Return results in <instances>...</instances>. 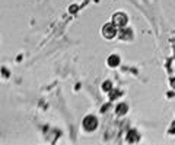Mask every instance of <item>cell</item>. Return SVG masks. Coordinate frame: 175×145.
<instances>
[{"label":"cell","instance_id":"cell-3","mask_svg":"<svg viewBox=\"0 0 175 145\" xmlns=\"http://www.w3.org/2000/svg\"><path fill=\"white\" fill-rule=\"evenodd\" d=\"M96 126H98V119L93 115H89V116H86L83 119V128H85V131L92 132V131L96 129Z\"/></svg>","mask_w":175,"mask_h":145},{"label":"cell","instance_id":"cell-5","mask_svg":"<svg viewBox=\"0 0 175 145\" xmlns=\"http://www.w3.org/2000/svg\"><path fill=\"white\" fill-rule=\"evenodd\" d=\"M120 61H121L120 57H118L117 54H112V55L108 58V65H110V67H117V65L120 64Z\"/></svg>","mask_w":175,"mask_h":145},{"label":"cell","instance_id":"cell-4","mask_svg":"<svg viewBox=\"0 0 175 145\" xmlns=\"http://www.w3.org/2000/svg\"><path fill=\"white\" fill-rule=\"evenodd\" d=\"M117 36H118L121 41H130L131 38H133V31H131L130 28H127V26H123V28L118 29Z\"/></svg>","mask_w":175,"mask_h":145},{"label":"cell","instance_id":"cell-6","mask_svg":"<svg viewBox=\"0 0 175 145\" xmlns=\"http://www.w3.org/2000/svg\"><path fill=\"white\" fill-rule=\"evenodd\" d=\"M127 103H120L118 106H117V115H126V112H127Z\"/></svg>","mask_w":175,"mask_h":145},{"label":"cell","instance_id":"cell-9","mask_svg":"<svg viewBox=\"0 0 175 145\" xmlns=\"http://www.w3.org/2000/svg\"><path fill=\"white\" fill-rule=\"evenodd\" d=\"M169 83H171V87H172V89H175V77H172V78H171V81H169Z\"/></svg>","mask_w":175,"mask_h":145},{"label":"cell","instance_id":"cell-1","mask_svg":"<svg viewBox=\"0 0 175 145\" xmlns=\"http://www.w3.org/2000/svg\"><path fill=\"white\" fill-rule=\"evenodd\" d=\"M118 34V28L112 23V22H108V23H105L104 26H102V35L104 38H107V39H112V38H115Z\"/></svg>","mask_w":175,"mask_h":145},{"label":"cell","instance_id":"cell-7","mask_svg":"<svg viewBox=\"0 0 175 145\" xmlns=\"http://www.w3.org/2000/svg\"><path fill=\"white\" fill-rule=\"evenodd\" d=\"M102 90H104V92H111V90H112V83H111L110 80H108V81H104Z\"/></svg>","mask_w":175,"mask_h":145},{"label":"cell","instance_id":"cell-8","mask_svg":"<svg viewBox=\"0 0 175 145\" xmlns=\"http://www.w3.org/2000/svg\"><path fill=\"white\" fill-rule=\"evenodd\" d=\"M72 6H73V7H70V12H72V13H75V12L78 10V4H72Z\"/></svg>","mask_w":175,"mask_h":145},{"label":"cell","instance_id":"cell-2","mask_svg":"<svg viewBox=\"0 0 175 145\" xmlns=\"http://www.w3.org/2000/svg\"><path fill=\"white\" fill-rule=\"evenodd\" d=\"M111 22H112L117 28H123V26H126V25H127L129 18H127V15H126V13H123V12H117V13H114V15H112Z\"/></svg>","mask_w":175,"mask_h":145}]
</instances>
